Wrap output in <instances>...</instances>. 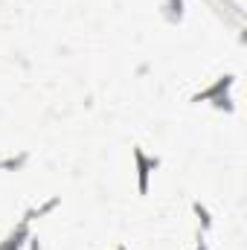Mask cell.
Returning <instances> with one entry per match:
<instances>
[{"label":"cell","mask_w":247,"mask_h":250,"mask_svg":"<svg viewBox=\"0 0 247 250\" xmlns=\"http://www.w3.org/2000/svg\"><path fill=\"white\" fill-rule=\"evenodd\" d=\"M230 84H233V79H230V76H224V79H221V82H215V87H209V90H204V93H198V96H195V102H201V99H218V102H215V105H218V108H221V105H224V102H227V99H224V96H221V90H227V87H230Z\"/></svg>","instance_id":"1"},{"label":"cell","mask_w":247,"mask_h":250,"mask_svg":"<svg viewBox=\"0 0 247 250\" xmlns=\"http://www.w3.org/2000/svg\"><path fill=\"white\" fill-rule=\"evenodd\" d=\"M134 157H137V163H140V192H145V187H148V184H145V181H148V169H154L160 160H157V157H145L140 148H134Z\"/></svg>","instance_id":"2"}]
</instances>
